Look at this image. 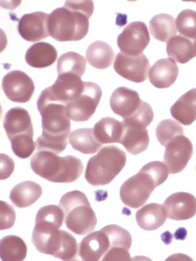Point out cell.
Here are the masks:
<instances>
[{
	"label": "cell",
	"mask_w": 196,
	"mask_h": 261,
	"mask_svg": "<svg viewBox=\"0 0 196 261\" xmlns=\"http://www.w3.org/2000/svg\"><path fill=\"white\" fill-rule=\"evenodd\" d=\"M94 12L92 1H66L49 16V36L60 42L80 41L89 30V19Z\"/></svg>",
	"instance_id": "6da1fadb"
},
{
	"label": "cell",
	"mask_w": 196,
	"mask_h": 261,
	"mask_svg": "<svg viewBox=\"0 0 196 261\" xmlns=\"http://www.w3.org/2000/svg\"><path fill=\"white\" fill-rule=\"evenodd\" d=\"M37 109L42 118V135L36 140L37 151L59 154L66 148L71 134V118L65 105L39 96Z\"/></svg>",
	"instance_id": "7a4b0ae2"
},
{
	"label": "cell",
	"mask_w": 196,
	"mask_h": 261,
	"mask_svg": "<svg viewBox=\"0 0 196 261\" xmlns=\"http://www.w3.org/2000/svg\"><path fill=\"white\" fill-rule=\"evenodd\" d=\"M30 165L35 174L53 183L74 182L84 171L83 163L76 156L60 157L46 150L37 151Z\"/></svg>",
	"instance_id": "3957f363"
},
{
	"label": "cell",
	"mask_w": 196,
	"mask_h": 261,
	"mask_svg": "<svg viewBox=\"0 0 196 261\" xmlns=\"http://www.w3.org/2000/svg\"><path fill=\"white\" fill-rule=\"evenodd\" d=\"M4 127L11 142L13 153L20 159L31 156L36 149L34 127L27 110L22 107H14L5 115Z\"/></svg>",
	"instance_id": "277c9868"
},
{
	"label": "cell",
	"mask_w": 196,
	"mask_h": 261,
	"mask_svg": "<svg viewBox=\"0 0 196 261\" xmlns=\"http://www.w3.org/2000/svg\"><path fill=\"white\" fill-rule=\"evenodd\" d=\"M127 160V154L120 148L113 145L104 146L88 160L86 181L94 187L107 185L122 171Z\"/></svg>",
	"instance_id": "5b68a950"
},
{
	"label": "cell",
	"mask_w": 196,
	"mask_h": 261,
	"mask_svg": "<svg viewBox=\"0 0 196 261\" xmlns=\"http://www.w3.org/2000/svg\"><path fill=\"white\" fill-rule=\"evenodd\" d=\"M59 206L64 212L65 223L68 229L78 235H85L94 230L97 218L85 193L79 190L62 196Z\"/></svg>",
	"instance_id": "8992f818"
},
{
	"label": "cell",
	"mask_w": 196,
	"mask_h": 261,
	"mask_svg": "<svg viewBox=\"0 0 196 261\" xmlns=\"http://www.w3.org/2000/svg\"><path fill=\"white\" fill-rule=\"evenodd\" d=\"M114 113L124 120L137 123L147 127L154 118L151 106L140 99L138 92L127 87H119L114 91L110 99Z\"/></svg>",
	"instance_id": "52a82bcc"
},
{
	"label": "cell",
	"mask_w": 196,
	"mask_h": 261,
	"mask_svg": "<svg viewBox=\"0 0 196 261\" xmlns=\"http://www.w3.org/2000/svg\"><path fill=\"white\" fill-rule=\"evenodd\" d=\"M32 241L39 252L63 260H73L78 256L79 246L75 237L64 230H33Z\"/></svg>",
	"instance_id": "ba28073f"
},
{
	"label": "cell",
	"mask_w": 196,
	"mask_h": 261,
	"mask_svg": "<svg viewBox=\"0 0 196 261\" xmlns=\"http://www.w3.org/2000/svg\"><path fill=\"white\" fill-rule=\"evenodd\" d=\"M158 186L160 184L156 179L143 167L138 173L128 179L121 186V200L130 208H139L146 203Z\"/></svg>",
	"instance_id": "9c48e42d"
},
{
	"label": "cell",
	"mask_w": 196,
	"mask_h": 261,
	"mask_svg": "<svg viewBox=\"0 0 196 261\" xmlns=\"http://www.w3.org/2000/svg\"><path fill=\"white\" fill-rule=\"evenodd\" d=\"M102 96V90L99 85L91 82H84L83 92L67 104L69 118L78 122L89 120L96 111Z\"/></svg>",
	"instance_id": "30bf717a"
},
{
	"label": "cell",
	"mask_w": 196,
	"mask_h": 261,
	"mask_svg": "<svg viewBox=\"0 0 196 261\" xmlns=\"http://www.w3.org/2000/svg\"><path fill=\"white\" fill-rule=\"evenodd\" d=\"M148 28L143 22L136 21L126 27L117 38V45L121 53L136 57L143 54L150 43Z\"/></svg>",
	"instance_id": "8fae6325"
},
{
	"label": "cell",
	"mask_w": 196,
	"mask_h": 261,
	"mask_svg": "<svg viewBox=\"0 0 196 261\" xmlns=\"http://www.w3.org/2000/svg\"><path fill=\"white\" fill-rule=\"evenodd\" d=\"M114 69L119 75L135 83H141L148 78L151 64L144 54L132 57L122 53L116 55Z\"/></svg>",
	"instance_id": "7c38bea8"
},
{
	"label": "cell",
	"mask_w": 196,
	"mask_h": 261,
	"mask_svg": "<svg viewBox=\"0 0 196 261\" xmlns=\"http://www.w3.org/2000/svg\"><path fill=\"white\" fill-rule=\"evenodd\" d=\"M193 144L190 140L183 135L176 137L165 146L163 162L170 174L183 171L193 155Z\"/></svg>",
	"instance_id": "4fadbf2b"
},
{
	"label": "cell",
	"mask_w": 196,
	"mask_h": 261,
	"mask_svg": "<svg viewBox=\"0 0 196 261\" xmlns=\"http://www.w3.org/2000/svg\"><path fill=\"white\" fill-rule=\"evenodd\" d=\"M2 88L11 101L24 103L31 99L35 91L34 81L27 73L15 70L5 75Z\"/></svg>",
	"instance_id": "5bb4252c"
},
{
	"label": "cell",
	"mask_w": 196,
	"mask_h": 261,
	"mask_svg": "<svg viewBox=\"0 0 196 261\" xmlns=\"http://www.w3.org/2000/svg\"><path fill=\"white\" fill-rule=\"evenodd\" d=\"M102 229L108 236L110 243L109 251L102 260H130L129 250L132 243L130 233L125 228L116 225H107Z\"/></svg>",
	"instance_id": "9a60e30c"
},
{
	"label": "cell",
	"mask_w": 196,
	"mask_h": 261,
	"mask_svg": "<svg viewBox=\"0 0 196 261\" xmlns=\"http://www.w3.org/2000/svg\"><path fill=\"white\" fill-rule=\"evenodd\" d=\"M49 14L37 11L26 14L18 21V31L24 40L37 42L47 38Z\"/></svg>",
	"instance_id": "2e32d148"
},
{
	"label": "cell",
	"mask_w": 196,
	"mask_h": 261,
	"mask_svg": "<svg viewBox=\"0 0 196 261\" xmlns=\"http://www.w3.org/2000/svg\"><path fill=\"white\" fill-rule=\"evenodd\" d=\"M163 206L166 211L168 218L172 220H189L196 214V198L190 193H174L167 198Z\"/></svg>",
	"instance_id": "e0dca14e"
},
{
	"label": "cell",
	"mask_w": 196,
	"mask_h": 261,
	"mask_svg": "<svg viewBox=\"0 0 196 261\" xmlns=\"http://www.w3.org/2000/svg\"><path fill=\"white\" fill-rule=\"evenodd\" d=\"M123 132L120 144L128 153L139 154L148 148L150 139L146 127L137 123L122 121Z\"/></svg>",
	"instance_id": "ac0fdd59"
},
{
	"label": "cell",
	"mask_w": 196,
	"mask_h": 261,
	"mask_svg": "<svg viewBox=\"0 0 196 261\" xmlns=\"http://www.w3.org/2000/svg\"><path fill=\"white\" fill-rule=\"evenodd\" d=\"M110 243L108 236L102 229L84 238L79 246V255L82 260L98 261L109 251Z\"/></svg>",
	"instance_id": "d6986e66"
},
{
	"label": "cell",
	"mask_w": 196,
	"mask_h": 261,
	"mask_svg": "<svg viewBox=\"0 0 196 261\" xmlns=\"http://www.w3.org/2000/svg\"><path fill=\"white\" fill-rule=\"evenodd\" d=\"M179 67L172 58L158 60L149 71V76L152 85L159 89L169 88L176 81Z\"/></svg>",
	"instance_id": "ffe728a7"
},
{
	"label": "cell",
	"mask_w": 196,
	"mask_h": 261,
	"mask_svg": "<svg viewBox=\"0 0 196 261\" xmlns=\"http://www.w3.org/2000/svg\"><path fill=\"white\" fill-rule=\"evenodd\" d=\"M58 58L57 49L51 44L39 42L28 49L25 55L27 64L34 68H46L56 62Z\"/></svg>",
	"instance_id": "44dd1931"
},
{
	"label": "cell",
	"mask_w": 196,
	"mask_h": 261,
	"mask_svg": "<svg viewBox=\"0 0 196 261\" xmlns=\"http://www.w3.org/2000/svg\"><path fill=\"white\" fill-rule=\"evenodd\" d=\"M43 193L41 186L33 181H24L12 189L9 199L16 207L27 208L39 199Z\"/></svg>",
	"instance_id": "7402d4cb"
},
{
	"label": "cell",
	"mask_w": 196,
	"mask_h": 261,
	"mask_svg": "<svg viewBox=\"0 0 196 261\" xmlns=\"http://www.w3.org/2000/svg\"><path fill=\"white\" fill-rule=\"evenodd\" d=\"M136 221L145 230H155L162 227L167 220V214L163 205L151 203L137 212Z\"/></svg>",
	"instance_id": "603a6c76"
},
{
	"label": "cell",
	"mask_w": 196,
	"mask_h": 261,
	"mask_svg": "<svg viewBox=\"0 0 196 261\" xmlns=\"http://www.w3.org/2000/svg\"><path fill=\"white\" fill-rule=\"evenodd\" d=\"M173 118L184 125L196 120V88L182 95L170 109Z\"/></svg>",
	"instance_id": "cb8c5ba5"
},
{
	"label": "cell",
	"mask_w": 196,
	"mask_h": 261,
	"mask_svg": "<svg viewBox=\"0 0 196 261\" xmlns=\"http://www.w3.org/2000/svg\"><path fill=\"white\" fill-rule=\"evenodd\" d=\"M167 55L179 64H186L196 57V39L186 38L181 35L172 37L167 42Z\"/></svg>",
	"instance_id": "d4e9b609"
},
{
	"label": "cell",
	"mask_w": 196,
	"mask_h": 261,
	"mask_svg": "<svg viewBox=\"0 0 196 261\" xmlns=\"http://www.w3.org/2000/svg\"><path fill=\"white\" fill-rule=\"evenodd\" d=\"M114 51L108 43L97 41L90 44L86 53V60L91 66L97 69H106L113 64Z\"/></svg>",
	"instance_id": "484cf974"
},
{
	"label": "cell",
	"mask_w": 196,
	"mask_h": 261,
	"mask_svg": "<svg viewBox=\"0 0 196 261\" xmlns=\"http://www.w3.org/2000/svg\"><path fill=\"white\" fill-rule=\"evenodd\" d=\"M94 134L102 144L120 143L123 132L122 122L111 117L103 118L95 123Z\"/></svg>",
	"instance_id": "4316f807"
},
{
	"label": "cell",
	"mask_w": 196,
	"mask_h": 261,
	"mask_svg": "<svg viewBox=\"0 0 196 261\" xmlns=\"http://www.w3.org/2000/svg\"><path fill=\"white\" fill-rule=\"evenodd\" d=\"M69 141L75 150L84 154L96 153L103 145L95 138L94 129L92 128H82L74 130L69 135Z\"/></svg>",
	"instance_id": "83f0119b"
},
{
	"label": "cell",
	"mask_w": 196,
	"mask_h": 261,
	"mask_svg": "<svg viewBox=\"0 0 196 261\" xmlns=\"http://www.w3.org/2000/svg\"><path fill=\"white\" fill-rule=\"evenodd\" d=\"M149 29L152 36L163 43H167L178 32L176 19L172 15L165 13L154 16L149 23Z\"/></svg>",
	"instance_id": "f1b7e54d"
},
{
	"label": "cell",
	"mask_w": 196,
	"mask_h": 261,
	"mask_svg": "<svg viewBox=\"0 0 196 261\" xmlns=\"http://www.w3.org/2000/svg\"><path fill=\"white\" fill-rule=\"evenodd\" d=\"M27 253L25 242L15 235H8L0 241V256L3 261H22Z\"/></svg>",
	"instance_id": "f546056e"
},
{
	"label": "cell",
	"mask_w": 196,
	"mask_h": 261,
	"mask_svg": "<svg viewBox=\"0 0 196 261\" xmlns=\"http://www.w3.org/2000/svg\"><path fill=\"white\" fill-rule=\"evenodd\" d=\"M86 67L85 58L75 52L64 54L58 60V74H74L82 77Z\"/></svg>",
	"instance_id": "4dcf8cb0"
},
{
	"label": "cell",
	"mask_w": 196,
	"mask_h": 261,
	"mask_svg": "<svg viewBox=\"0 0 196 261\" xmlns=\"http://www.w3.org/2000/svg\"><path fill=\"white\" fill-rule=\"evenodd\" d=\"M184 135L183 126L172 119L162 120L156 129V138L163 146H166L170 141L179 135Z\"/></svg>",
	"instance_id": "1f68e13d"
},
{
	"label": "cell",
	"mask_w": 196,
	"mask_h": 261,
	"mask_svg": "<svg viewBox=\"0 0 196 261\" xmlns=\"http://www.w3.org/2000/svg\"><path fill=\"white\" fill-rule=\"evenodd\" d=\"M177 32L186 38L196 39V11L184 9L176 20Z\"/></svg>",
	"instance_id": "d6a6232c"
},
{
	"label": "cell",
	"mask_w": 196,
	"mask_h": 261,
	"mask_svg": "<svg viewBox=\"0 0 196 261\" xmlns=\"http://www.w3.org/2000/svg\"><path fill=\"white\" fill-rule=\"evenodd\" d=\"M16 213L15 210L5 201L0 202V229H9L15 224Z\"/></svg>",
	"instance_id": "836d02e7"
},
{
	"label": "cell",
	"mask_w": 196,
	"mask_h": 261,
	"mask_svg": "<svg viewBox=\"0 0 196 261\" xmlns=\"http://www.w3.org/2000/svg\"><path fill=\"white\" fill-rule=\"evenodd\" d=\"M15 169V163L11 158L6 154H1V179H6L12 174Z\"/></svg>",
	"instance_id": "e575fe53"
}]
</instances>
